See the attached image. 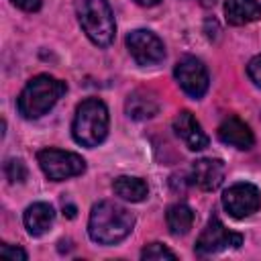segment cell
Here are the masks:
<instances>
[{
	"instance_id": "obj_16",
	"label": "cell",
	"mask_w": 261,
	"mask_h": 261,
	"mask_svg": "<svg viewBox=\"0 0 261 261\" xmlns=\"http://www.w3.org/2000/svg\"><path fill=\"white\" fill-rule=\"evenodd\" d=\"M112 190L118 198L126 200V202H143L149 196V188L141 177H133V175H120L112 181Z\"/></svg>"
},
{
	"instance_id": "obj_13",
	"label": "cell",
	"mask_w": 261,
	"mask_h": 261,
	"mask_svg": "<svg viewBox=\"0 0 261 261\" xmlns=\"http://www.w3.org/2000/svg\"><path fill=\"white\" fill-rule=\"evenodd\" d=\"M24 228L29 234L33 237H41L45 234L51 226H53V220H55V210L51 204L47 202H35L31 204L27 210H24Z\"/></svg>"
},
{
	"instance_id": "obj_24",
	"label": "cell",
	"mask_w": 261,
	"mask_h": 261,
	"mask_svg": "<svg viewBox=\"0 0 261 261\" xmlns=\"http://www.w3.org/2000/svg\"><path fill=\"white\" fill-rule=\"evenodd\" d=\"M198 2H200L202 6H214V2H216V0H198Z\"/></svg>"
},
{
	"instance_id": "obj_22",
	"label": "cell",
	"mask_w": 261,
	"mask_h": 261,
	"mask_svg": "<svg viewBox=\"0 0 261 261\" xmlns=\"http://www.w3.org/2000/svg\"><path fill=\"white\" fill-rule=\"evenodd\" d=\"M14 6H18L20 10H27V12H37L41 8V0H10Z\"/></svg>"
},
{
	"instance_id": "obj_17",
	"label": "cell",
	"mask_w": 261,
	"mask_h": 261,
	"mask_svg": "<svg viewBox=\"0 0 261 261\" xmlns=\"http://www.w3.org/2000/svg\"><path fill=\"white\" fill-rule=\"evenodd\" d=\"M165 220H167V228L171 234L175 237H181L186 232H190L192 224H194V210L184 204V202H177V204H171L167 208V214H165Z\"/></svg>"
},
{
	"instance_id": "obj_21",
	"label": "cell",
	"mask_w": 261,
	"mask_h": 261,
	"mask_svg": "<svg viewBox=\"0 0 261 261\" xmlns=\"http://www.w3.org/2000/svg\"><path fill=\"white\" fill-rule=\"evenodd\" d=\"M0 255H2V257H8V259H20V261H24V259L29 257L20 247H12V245H8V243H4V245L0 247Z\"/></svg>"
},
{
	"instance_id": "obj_14",
	"label": "cell",
	"mask_w": 261,
	"mask_h": 261,
	"mask_svg": "<svg viewBox=\"0 0 261 261\" xmlns=\"http://www.w3.org/2000/svg\"><path fill=\"white\" fill-rule=\"evenodd\" d=\"M261 16L257 0H224V18L232 27H243Z\"/></svg>"
},
{
	"instance_id": "obj_2",
	"label": "cell",
	"mask_w": 261,
	"mask_h": 261,
	"mask_svg": "<svg viewBox=\"0 0 261 261\" xmlns=\"http://www.w3.org/2000/svg\"><path fill=\"white\" fill-rule=\"evenodd\" d=\"M67 92V84L49 75V73H41L35 75L33 80H29V84L22 88L16 108L18 114L22 118H41L43 114H47L57 102L59 98Z\"/></svg>"
},
{
	"instance_id": "obj_9",
	"label": "cell",
	"mask_w": 261,
	"mask_h": 261,
	"mask_svg": "<svg viewBox=\"0 0 261 261\" xmlns=\"http://www.w3.org/2000/svg\"><path fill=\"white\" fill-rule=\"evenodd\" d=\"M173 75H175V82L179 84V88L196 100L202 98L208 90V69L196 57L179 59L175 69H173Z\"/></svg>"
},
{
	"instance_id": "obj_4",
	"label": "cell",
	"mask_w": 261,
	"mask_h": 261,
	"mask_svg": "<svg viewBox=\"0 0 261 261\" xmlns=\"http://www.w3.org/2000/svg\"><path fill=\"white\" fill-rule=\"evenodd\" d=\"M75 14L82 31L94 45H112L116 35V22L108 0H75Z\"/></svg>"
},
{
	"instance_id": "obj_18",
	"label": "cell",
	"mask_w": 261,
	"mask_h": 261,
	"mask_svg": "<svg viewBox=\"0 0 261 261\" xmlns=\"http://www.w3.org/2000/svg\"><path fill=\"white\" fill-rule=\"evenodd\" d=\"M27 165L22 163V159H8L4 163V175L10 184H22L27 179Z\"/></svg>"
},
{
	"instance_id": "obj_6",
	"label": "cell",
	"mask_w": 261,
	"mask_h": 261,
	"mask_svg": "<svg viewBox=\"0 0 261 261\" xmlns=\"http://www.w3.org/2000/svg\"><path fill=\"white\" fill-rule=\"evenodd\" d=\"M126 49L130 57L141 65V67H151L157 65L165 59V47L163 41L147 31V29H135L126 35Z\"/></svg>"
},
{
	"instance_id": "obj_1",
	"label": "cell",
	"mask_w": 261,
	"mask_h": 261,
	"mask_svg": "<svg viewBox=\"0 0 261 261\" xmlns=\"http://www.w3.org/2000/svg\"><path fill=\"white\" fill-rule=\"evenodd\" d=\"M135 226V216L124 206L104 200L98 202L88 220V234L98 245H116L124 241Z\"/></svg>"
},
{
	"instance_id": "obj_10",
	"label": "cell",
	"mask_w": 261,
	"mask_h": 261,
	"mask_svg": "<svg viewBox=\"0 0 261 261\" xmlns=\"http://www.w3.org/2000/svg\"><path fill=\"white\" fill-rule=\"evenodd\" d=\"M192 184L198 186L204 192H214L220 188V184L224 181V163L220 159H212V157H204L194 161L192 165V175H190Z\"/></svg>"
},
{
	"instance_id": "obj_7",
	"label": "cell",
	"mask_w": 261,
	"mask_h": 261,
	"mask_svg": "<svg viewBox=\"0 0 261 261\" xmlns=\"http://www.w3.org/2000/svg\"><path fill=\"white\" fill-rule=\"evenodd\" d=\"M241 245H243V234L228 230L220 222V218L212 216L196 241V253L198 255H214L224 249H237Z\"/></svg>"
},
{
	"instance_id": "obj_12",
	"label": "cell",
	"mask_w": 261,
	"mask_h": 261,
	"mask_svg": "<svg viewBox=\"0 0 261 261\" xmlns=\"http://www.w3.org/2000/svg\"><path fill=\"white\" fill-rule=\"evenodd\" d=\"M218 139L224 145H230V147L241 149V151L251 149L253 143H255V137H253L251 126L245 120H241L239 116H226L220 122V126H218Z\"/></svg>"
},
{
	"instance_id": "obj_3",
	"label": "cell",
	"mask_w": 261,
	"mask_h": 261,
	"mask_svg": "<svg viewBox=\"0 0 261 261\" xmlns=\"http://www.w3.org/2000/svg\"><path fill=\"white\" fill-rule=\"evenodd\" d=\"M108 108L98 98H88L75 108L71 122L73 141L82 147H98L108 135Z\"/></svg>"
},
{
	"instance_id": "obj_23",
	"label": "cell",
	"mask_w": 261,
	"mask_h": 261,
	"mask_svg": "<svg viewBox=\"0 0 261 261\" xmlns=\"http://www.w3.org/2000/svg\"><path fill=\"white\" fill-rule=\"evenodd\" d=\"M137 4H141V6H147V8H151V6H157L161 0H135Z\"/></svg>"
},
{
	"instance_id": "obj_20",
	"label": "cell",
	"mask_w": 261,
	"mask_h": 261,
	"mask_svg": "<svg viewBox=\"0 0 261 261\" xmlns=\"http://www.w3.org/2000/svg\"><path fill=\"white\" fill-rule=\"evenodd\" d=\"M247 75H249V80H251L257 88H261V53L255 55V57L249 61V65H247Z\"/></svg>"
},
{
	"instance_id": "obj_15",
	"label": "cell",
	"mask_w": 261,
	"mask_h": 261,
	"mask_svg": "<svg viewBox=\"0 0 261 261\" xmlns=\"http://www.w3.org/2000/svg\"><path fill=\"white\" fill-rule=\"evenodd\" d=\"M124 112L133 120H147L159 112V102L151 94L137 90V92L128 94V98L124 102Z\"/></svg>"
},
{
	"instance_id": "obj_5",
	"label": "cell",
	"mask_w": 261,
	"mask_h": 261,
	"mask_svg": "<svg viewBox=\"0 0 261 261\" xmlns=\"http://www.w3.org/2000/svg\"><path fill=\"white\" fill-rule=\"evenodd\" d=\"M37 163L51 181H63L86 171V161L82 155L61 149H41L37 153Z\"/></svg>"
},
{
	"instance_id": "obj_19",
	"label": "cell",
	"mask_w": 261,
	"mask_h": 261,
	"mask_svg": "<svg viewBox=\"0 0 261 261\" xmlns=\"http://www.w3.org/2000/svg\"><path fill=\"white\" fill-rule=\"evenodd\" d=\"M141 259H175V253L161 243H149L141 251Z\"/></svg>"
},
{
	"instance_id": "obj_8",
	"label": "cell",
	"mask_w": 261,
	"mask_h": 261,
	"mask_svg": "<svg viewBox=\"0 0 261 261\" xmlns=\"http://www.w3.org/2000/svg\"><path fill=\"white\" fill-rule=\"evenodd\" d=\"M222 206L232 218H247L261 208V192L247 181L232 184L222 194Z\"/></svg>"
},
{
	"instance_id": "obj_11",
	"label": "cell",
	"mask_w": 261,
	"mask_h": 261,
	"mask_svg": "<svg viewBox=\"0 0 261 261\" xmlns=\"http://www.w3.org/2000/svg\"><path fill=\"white\" fill-rule=\"evenodd\" d=\"M173 130L190 151H202L208 147V135L202 130L200 122L190 110H181L173 118Z\"/></svg>"
}]
</instances>
